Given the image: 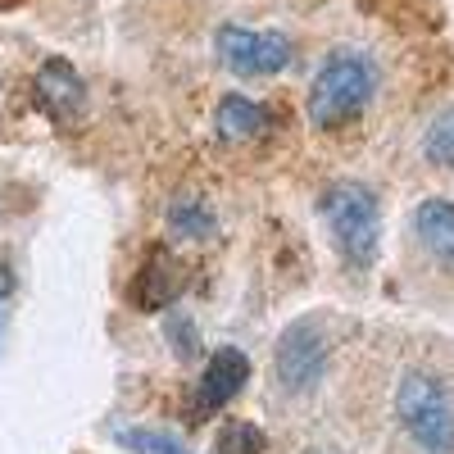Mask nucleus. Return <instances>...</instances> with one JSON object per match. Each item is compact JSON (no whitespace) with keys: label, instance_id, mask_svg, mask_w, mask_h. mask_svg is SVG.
<instances>
[{"label":"nucleus","instance_id":"nucleus-1","mask_svg":"<svg viewBox=\"0 0 454 454\" xmlns=\"http://www.w3.org/2000/svg\"><path fill=\"white\" fill-rule=\"evenodd\" d=\"M318 214L327 223L336 250L350 263H359V269H368L377 250H382V205H377V196L364 182H336L323 192Z\"/></svg>","mask_w":454,"mask_h":454},{"label":"nucleus","instance_id":"nucleus-2","mask_svg":"<svg viewBox=\"0 0 454 454\" xmlns=\"http://www.w3.org/2000/svg\"><path fill=\"white\" fill-rule=\"evenodd\" d=\"M372 91H377V68L364 55H350V51L332 55L309 87V123L323 132L346 128L355 114H364Z\"/></svg>","mask_w":454,"mask_h":454},{"label":"nucleus","instance_id":"nucleus-3","mask_svg":"<svg viewBox=\"0 0 454 454\" xmlns=\"http://www.w3.org/2000/svg\"><path fill=\"white\" fill-rule=\"evenodd\" d=\"M395 413L427 454H454V404L432 372H404L395 387Z\"/></svg>","mask_w":454,"mask_h":454},{"label":"nucleus","instance_id":"nucleus-4","mask_svg":"<svg viewBox=\"0 0 454 454\" xmlns=\"http://www.w3.org/2000/svg\"><path fill=\"white\" fill-rule=\"evenodd\" d=\"M327 355H332V346H327V332H323L318 318H300V323H291V327L282 332V340H278V355H273V364H278V382H282L286 391H295V395L314 391V387L323 382Z\"/></svg>","mask_w":454,"mask_h":454},{"label":"nucleus","instance_id":"nucleus-5","mask_svg":"<svg viewBox=\"0 0 454 454\" xmlns=\"http://www.w3.org/2000/svg\"><path fill=\"white\" fill-rule=\"evenodd\" d=\"M214 51L237 78H273V73H282L291 64V42L282 32H250L237 23L218 27Z\"/></svg>","mask_w":454,"mask_h":454},{"label":"nucleus","instance_id":"nucleus-6","mask_svg":"<svg viewBox=\"0 0 454 454\" xmlns=\"http://www.w3.org/2000/svg\"><path fill=\"white\" fill-rule=\"evenodd\" d=\"M246 382H250V359L237 346H218V355L209 359L200 387H196V419H209V413L227 409L241 395Z\"/></svg>","mask_w":454,"mask_h":454},{"label":"nucleus","instance_id":"nucleus-7","mask_svg":"<svg viewBox=\"0 0 454 454\" xmlns=\"http://www.w3.org/2000/svg\"><path fill=\"white\" fill-rule=\"evenodd\" d=\"M36 105H42L55 123H73L82 119L87 109V87L78 78V68H73L68 59H46L42 73H36Z\"/></svg>","mask_w":454,"mask_h":454},{"label":"nucleus","instance_id":"nucleus-8","mask_svg":"<svg viewBox=\"0 0 454 454\" xmlns=\"http://www.w3.org/2000/svg\"><path fill=\"white\" fill-rule=\"evenodd\" d=\"M182 286H186V273H182V263L164 250V246H155L145 254V263H141V273H137V282H132V305L141 309V314H155V309H168L173 300L182 295Z\"/></svg>","mask_w":454,"mask_h":454},{"label":"nucleus","instance_id":"nucleus-9","mask_svg":"<svg viewBox=\"0 0 454 454\" xmlns=\"http://www.w3.org/2000/svg\"><path fill=\"white\" fill-rule=\"evenodd\" d=\"M269 128H273V114L263 109V105H254V100H246V96H223V100H218L214 132H218L223 141H254V137H263Z\"/></svg>","mask_w":454,"mask_h":454},{"label":"nucleus","instance_id":"nucleus-10","mask_svg":"<svg viewBox=\"0 0 454 454\" xmlns=\"http://www.w3.org/2000/svg\"><path fill=\"white\" fill-rule=\"evenodd\" d=\"M413 232L432 254L454 263V205L450 200H423L413 209Z\"/></svg>","mask_w":454,"mask_h":454},{"label":"nucleus","instance_id":"nucleus-11","mask_svg":"<svg viewBox=\"0 0 454 454\" xmlns=\"http://www.w3.org/2000/svg\"><path fill=\"white\" fill-rule=\"evenodd\" d=\"M168 232L186 237V241H209L218 232V218H214V209L200 196H177L168 205Z\"/></svg>","mask_w":454,"mask_h":454},{"label":"nucleus","instance_id":"nucleus-12","mask_svg":"<svg viewBox=\"0 0 454 454\" xmlns=\"http://www.w3.org/2000/svg\"><path fill=\"white\" fill-rule=\"evenodd\" d=\"M263 450H269V436H263V427L241 423V419L223 423L218 436H214V454H263Z\"/></svg>","mask_w":454,"mask_h":454},{"label":"nucleus","instance_id":"nucleus-13","mask_svg":"<svg viewBox=\"0 0 454 454\" xmlns=\"http://www.w3.org/2000/svg\"><path fill=\"white\" fill-rule=\"evenodd\" d=\"M114 441H123L128 450L141 454H192L173 432H150V427H114Z\"/></svg>","mask_w":454,"mask_h":454},{"label":"nucleus","instance_id":"nucleus-14","mask_svg":"<svg viewBox=\"0 0 454 454\" xmlns=\"http://www.w3.org/2000/svg\"><path fill=\"white\" fill-rule=\"evenodd\" d=\"M423 155H427L432 164H441V168H454V109H445L441 119L427 128Z\"/></svg>","mask_w":454,"mask_h":454},{"label":"nucleus","instance_id":"nucleus-15","mask_svg":"<svg viewBox=\"0 0 454 454\" xmlns=\"http://www.w3.org/2000/svg\"><path fill=\"white\" fill-rule=\"evenodd\" d=\"M168 340H173V355H177V359H192L196 346H200L196 323H192V318H168Z\"/></svg>","mask_w":454,"mask_h":454},{"label":"nucleus","instance_id":"nucleus-16","mask_svg":"<svg viewBox=\"0 0 454 454\" xmlns=\"http://www.w3.org/2000/svg\"><path fill=\"white\" fill-rule=\"evenodd\" d=\"M10 295V269H0V300Z\"/></svg>","mask_w":454,"mask_h":454},{"label":"nucleus","instance_id":"nucleus-17","mask_svg":"<svg viewBox=\"0 0 454 454\" xmlns=\"http://www.w3.org/2000/svg\"><path fill=\"white\" fill-rule=\"evenodd\" d=\"M10 5H19V0H0V10H10Z\"/></svg>","mask_w":454,"mask_h":454}]
</instances>
